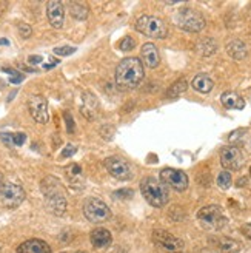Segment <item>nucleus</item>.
I'll return each instance as SVG.
<instances>
[{"mask_svg":"<svg viewBox=\"0 0 251 253\" xmlns=\"http://www.w3.org/2000/svg\"><path fill=\"white\" fill-rule=\"evenodd\" d=\"M145 78L143 63L137 57L123 59L116 68V86L120 91L134 90Z\"/></svg>","mask_w":251,"mask_h":253,"instance_id":"1","label":"nucleus"},{"mask_svg":"<svg viewBox=\"0 0 251 253\" xmlns=\"http://www.w3.org/2000/svg\"><path fill=\"white\" fill-rule=\"evenodd\" d=\"M42 192L45 196V202L48 210L53 214H57V216H62L67 211V198H65V192L62 185L59 184V181L53 176H48L42 181Z\"/></svg>","mask_w":251,"mask_h":253,"instance_id":"2","label":"nucleus"},{"mask_svg":"<svg viewBox=\"0 0 251 253\" xmlns=\"http://www.w3.org/2000/svg\"><path fill=\"white\" fill-rule=\"evenodd\" d=\"M141 192L148 204L157 209L167 206L170 201L168 187L156 178H145L141 182Z\"/></svg>","mask_w":251,"mask_h":253,"instance_id":"3","label":"nucleus"},{"mask_svg":"<svg viewBox=\"0 0 251 253\" xmlns=\"http://www.w3.org/2000/svg\"><path fill=\"white\" fill-rule=\"evenodd\" d=\"M174 23L183 31L199 33L205 28V17L193 8H182L174 14Z\"/></svg>","mask_w":251,"mask_h":253,"instance_id":"4","label":"nucleus"},{"mask_svg":"<svg viewBox=\"0 0 251 253\" xmlns=\"http://www.w3.org/2000/svg\"><path fill=\"white\" fill-rule=\"evenodd\" d=\"M136 30L151 39H165L168 36L167 23L154 16H142L136 22Z\"/></svg>","mask_w":251,"mask_h":253,"instance_id":"5","label":"nucleus"},{"mask_svg":"<svg viewBox=\"0 0 251 253\" xmlns=\"http://www.w3.org/2000/svg\"><path fill=\"white\" fill-rule=\"evenodd\" d=\"M197 219L200 221L202 227H205L207 230H211V232L220 230L222 227L227 224V218H225L222 207L216 204L200 209L197 211Z\"/></svg>","mask_w":251,"mask_h":253,"instance_id":"6","label":"nucleus"},{"mask_svg":"<svg viewBox=\"0 0 251 253\" xmlns=\"http://www.w3.org/2000/svg\"><path fill=\"white\" fill-rule=\"evenodd\" d=\"M25 199V190L17 185L5 181V176L0 173V201L6 209L19 207Z\"/></svg>","mask_w":251,"mask_h":253,"instance_id":"7","label":"nucleus"},{"mask_svg":"<svg viewBox=\"0 0 251 253\" xmlns=\"http://www.w3.org/2000/svg\"><path fill=\"white\" fill-rule=\"evenodd\" d=\"M83 214L88 221L94 224L105 222L111 218L109 207L99 198H88L83 202Z\"/></svg>","mask_w":251,"mask_h":253,"instance_id":"8","label":"nucleus"},{"mask_svg":"<svg viewBox=\"0 0 251 253\" xmlns=\"http://www.w3.org/2000/svg\"><path fill=\"white\" fill-rule=\"evenodd\" d=\"M104 167L111 176H114L119 181H130L133 178V169L130 166V162H127L123 158L119 156L107 158L104 161Z\"/></svg>","mask_w":251,"mask_h":253,"instance_id":"9","label":"nucleus"},{"mask_svg":"<svg viewBox=\"0 0 251 253\" xmlns=\"http://www.w3.org/2000/svg\"><path fill=\"white\" fill-rule=\"evenodd\" d=\"M160 181L176 192H183L188 187V176L178 169H164L160 171Z\"/></svg>","mask_w":251,"mask_h":253,"instance_id":"10","label":"nucleus"},{"mask_svg":"<svg viewBox=\"0 0 251 253\" xmlns=\"http://www.w3.org/2000/svg\"><path fill=\"white\" fill-rule=\"evenodd\" d=\"M220 164L227 170H239L244 166V155L239 147L228 145L220 151Z\"/></svg>","mask_w":251,"mask_h":253,"instance_id":"11","label":"nucleus"},{"mask_svg":"<svg viewBox=\"0 0 251 253\" xmlns=\"http://www.w3.org/2000/svg\"><path fill=\"white\" fill-rule=\"evenodd\" d=\"M153 241L162 247L167 252H171V253H176V252H180L183 249V241L180 238L174 236L165 230H154L153 232Z\"/></svg>","mask_w":251,"mask_h":253,"instance_id":"12","label":"nucleus"},{"mask_svg":"<svg viewBox=\"0 0 251 253\" xmlns=\"http://www.w3.org/2000/svg\"><path fill=\"white\" fill-rule=\"evenodd\" d=\"M28 110H30L31 116L34 118L36 122L46 124L49 121L48 104H46V99L43 96H40V94H33L28 99Z\"/></svg>","mask_w":251,"mask_h":253,"instance_id":"13","label":"nucleus"},{"mask_svg":"<svg viewBox=\"0 0 251 253\" xmlns=\"http://www.w3.org/2000/svg\"><path fill=\"white\" fill-rule=\"evenodd\" d=\"M46 16L48 22L51 23L53 28H62L65 19V8L64 3L59 2V0H51V2L46 3Z\"/></svg>","mask_w":251,"mask_h":253,"instance_id":"14","label":"nucleus"},{"mask_svg":"<svg viewBox=\"0 0 251 253\" xmlns=\"http://www.w3.org/2000/svg\"><path fill=\"white\" fill-rule=\"evenodd\" d=\"M99 111H100V105H99V100L94 94L91 93H83L82 94V107H80V113L86 118L93 121L94 118L99 116Z\"/></svg>","mask_w":251,"mask_h":253,"instance_id":"15","label":"nucleus"},{"mask_svg":"<svg viewBox=\"0 0 251 253\" xmlns=\"http://www.w3.org/2000/svg\"><path fill=\"white\" fill-rule=\"evenodd\" d=\"M141 57L145 65L148 68H156L160 62V54H159V49L156 48L154 43H145L141 49Z\"/></svg>","mask_w":251,"mask_h":253,"instance_id":"16","label":"nucleus"},{"mask_svg":"<svg viewBox=\"0 0 251 253\" xmlns=\"http://www.w3.org/2000/svg\"><path fill=\"white\" fill-rule=\"evenodd\" d=\"M17 253H51V247L42 239H28L19 246Z\"/></svg>","mask_w":251,"mask_h":253,"instance_id":"17","label":"nucleus"},{"mask_svg":"<svg viewBox=\"0 0 251 253\" xmlns=\"http://www.w3.org/2000/svg\"><path fill=\"white\" fill-rule=\"evenodd\" d=\"M90 238H91V244L96 249H107L112 243L111 233L107 229H102V227H99V229H94L91 232V236Z\"/></svg>","mask_w":251,"mask_h":253,"instance_id":"18","label":"nucleus"},{"mask_svg":"<svg viewBox=\"0 0 251 253\" xmlns=\"http://www.w3.org/2000/svg\"><path fill=\"white\" fill-rule=\"evenodd\" d=\"M220 102L225 108H231V110H242L245 107L244 97L234 91H225L220 96Z\"/></svg>","mask_w":251,"mask_h":253,"instance_id":"19","label":"nucleus"},{"mask_svg":"<svg viewBox=\"0 0 251 253\" xmlns=\"http://www.w3.org/2000/svg\"><path fill=\"white\" fill-rule=\"evenodd\" d=\"M211 241H215L216 247L219 250H222L223 253H237V252H241V249H242L239 241H236V239H231V238H227V236L213 238Z\"/></svg>","mask_w":251,"mask_h":253,"instance_id":"20","label":"nucleus"},{"mask_svg":"<svg viewBox=\"0 0 251 253\" xmlns=\"http://www.w3.org/2000/svg\"><path fill=\"white\" fill-rule=\"evenodd\" d=\"M196 51L200 54V56H213L216 51H217V42L215 39H211V37H205V39H200L197 43H196Z\"/></svg>","mask_w":251,"mask_h":253,"instance_id":"21","label":"nucleus"},{"mask_svg":"<svg viewBox=\"0 0 251 253\" xmlns=\"http://www.w3.org/2000/svg\"><path fill=\"white\" fill-rule=\"evenodd\" d=\"M215 86V82L207 74H197L196 78L193 79V88L199 93H210Z\"/></svg>","mask_w":251,"mask_h":253,"instance_id":"22","label":"nucleus"},{"mask_svg":"<svg viewBox=\"0 0 251 253\" xmlns=\"http://www.w3.org/2000/svg\"><path fill=\"white\" fill-rule=\"evenodd\" d=\"M227 51L228 54L236 59V60H242L247 57L248 51H247V45L242 42V41H231L228 45H227Z\"/></svg>","mask_w":251,"mask_h":253,"instance_id":"23","label":"nucleus"},{"mask_svg":"<svg viewBox=\"0 0 251 253\" xmlns=\"http://www.w3.org/2000/svg\"><path fill=\"white\" fill-rule=\"evenodd\" d=\"M0 141L6 144L8 147H20L27 141V134L25 133H0Z\"/></svg>","mask_w":251,"mask_h":253,"instance_id":"24","label":"nucleus"},{"mask_svg":"<svg viewBox=\"0 0 251 253\" xmlns=\"http://www.w3.org/2000/svg\"><path fill=\"white\" fill-rule=\"evenodd\" d=\"M70 12L76 20H85L88 17V6L82 2H70Z\"/></svg>","mask_w":251,"mask_h":253,"instance_id":"25","label":"nucleus"},{"mask_svg":"<svg viewBox=\"0 0 251 253\" xmlns=\"http://www.w3.org/2000/svg\"><path fill=\"white\" fill-rule=\"evenodd\" d=\"M188 88V82L185 79H179V81H176L170 88H168V91H167V97L173 99V97H178L180 96L185 90Z\"/></svg>","mask_w":251,"mask_h":253,"instance_id":"26","label":"nucleus"},{"mask_svg":"<svg viewBox=\"0 0 251 253\" xmlns=\"http://www.w3.org/2000/svg\"><path fill=\"white\" fill-rule=\"evenodd\" d=\"M67 174L68 178L71 179V182H79L80 178H82V169L77 164H71V166L67 169Z\"/></svg>","mask_w":251,"mask_h":253,"instance_id":"27","label":"nucleus"},{"mask_svg":"<svg viewBox=\"0 0 251 253\" xmlns=\"http://www.w3.org/2000/svg\"><path fill=\"white\" fill-rule=\"evenodd\" d=\"M231 184H233V179H231L230 171H220V174L217 176V185L222 190H227L231 187Z\"/></svg>","mask_w":251,"mask_h":253,"instance_id":"28","label":"nucleus"},{"mask_svg":"<svg viewBox=\"0 0 251 253\" xmlns=\"http://www.w3.org/2000/svg\"><path fill=\"white\" fill-rule=\"evenodd\" d=\"M134 46H136V41L133 39L131 36L123 37V39L119 42V49H120V51H125V53H127V51H131V49H133Z\"/></svg>","mask_w":251,"mask_h":253,"instance_id":"29","label":"nucleus"},{"mask_svg":"<svg viewBox=\"0 0 251 253\" xmlns=\"http://www.w3.org/2000/svg\"><path fill=\"white\" fill-rule=\"evenodd\" d=\"M72 53H76V48L74 46H57V48H54V54H57V56H70Z\"/></svg>","mask_w":251,"mask_h":253,"instance_id":"30","label":"nucleus"},{"mask_svg":"<svg viewBox=\"0 0 251 253\" xmlns=\"http://www.w3.org/2000/svg\"><path fill=\"white\" fill-rule=\"evenodd\" d=\"M116 199H131L133 198V190L130 188H120L117 192H114Z\"/></svg>","mask_w":251,"mask_h":253,"instance_id":"31","label":"nucleus"},{"mask_svg":"<svg viewBox=\"0 0 251 253\" xmlns=\"http://www.w3.org/2000/svg\"><path fill=\"white\" fill-rule=\"evenodd\" d=\"M64 118H65V122H67V130H68V133H74V130H76V124H74V119L71 116V113L65 111L64 113Z\"/></svg>","mask_w":251,"mask_h":253,"instance_id":"32","label":"nucleus"},{"mask_svg":"<svg viewBox=\"0 0 251 253\" xmlns=\"http://www.w3.org/2000/svg\"><path fill=\"white\" fill-rule=\"evenodd\" d=\"M19 31H20L23 39H28V37L31 36V33H33L31 27H30V25H27V23H19Z\"/></svg>","mask_w":251,"mask_h":253,"instance_id":"33","label":"nucleus"},{"mask_svg":"<svg viewBox=\"0 0 251 253\" xmlns=\"http://www.w3.org/2000/svg\"><path fill=\"white\" fill-rule=\"evenodd\" d=\"M76 151H77L76 145L68 144V145L64 148V151H62V158H70V156H72L74 153H76Z\"/></svg>","mask_w":251,"mask_h":253,"instance_id":"34","label":"nucleus"},{"mask_svg":"<svg viewBox=\"0 0 251 253\" xmlns=\"http://www.w3.org/2000/svg\"><path fill=\"white\" fill-rule=\"evenodd\" d=\"M244 134H245V130H236V131H233V134H230V142H236L237 139L242 137Z\"/></svg>","mask_w":251,"mask_h":253,"instance_id":"35","label":"nucleus"},{"mask_svg":"<svg viewBox=\"0 0 251 253\" xmlns=\"http://www.w3.org/2000/svg\"><path fill=\"white\" fill-rule=\"evenodd\" d=\"M42 56H30L28 57V63H31V65H37V63H42Z\"/></svg>","mask_w":251,"mask_h":253,"instance_id":"36","label":"nucleus"},{"mask_svg":"<svg viewBox=\"0 0 251 253\" xmlns=\"http://www.w3.org/2000/svg\"><path fill=\"white\" fill-rule=\"evenodd\" d=\"M242 233H244L248 239H251V222H248V224H245V225L242 227Z\"/></svg>","mask_w":251,"mask_h":253,"instance_id":"37","label":"nucleus"},{"mask_svg":"<svg viewBox=\"0 0 251 253\" xmlns=\"http://www.w3.org/2000/svg\"><path fill=\"white\" fill-rule=\"evenodd\" d=\"M23 81V76L20 74V76H17V78H11L9 79V84H20Z\"/></svg>","mask_w":251,"mask_h":253,"instance_id":"38","label":"nucleus"},{"mask_svg":"<svg viewBox=\"0 0 251 253\" xmlns=\"http://www.w3.org/2000/svg\"><path fill=\"white\" fill-rule=\"evenodd\" d=\"M0 45H9L8 39H0Z\"/></svg>","mask_w":251,"mask_h":253,"instance_id":"39","label":"nucleus"},{"mask_svg":"<svg viewBox=\"0 0 251 253\" xmlns=\"http://www.w3.org/2000/svg\"><path fill=\"white\" fill-rule=\"evenodd\" d=\"M112 253H128L127 250H123V249H117V250H114Z\"/></svg>","mask_w":251,"mask_h":253,"instance_id":"40","label":"nucleus"},{"mask_svg":"<svg viewBox=\"0 0 251 253\" xmlns=\"http://www.w3.org/2000/svg\"><path fill=\"white\" fill-rule=\"evenodd\" d=\"M77 253H86V252H77Z\"/></svg>","mask_w":251,"mask_h":253,"instance_id":"41","label":"nucleus"},{"mask_svg":"<svg viewBox=\"0 0 251 253\" xmlns=\"http://www.w3.org/2000/svg\"><path fill=\"white\" fill-rule=\"evenodd\" d=\"M250 174H251V169H250Z\"/></svg>","mask_w":251,"mask_h":253,"instance_id":"42","label":"nucleus"},{"mask_svg":"<svg viewBox=\"0 0 251 253\" xmlns=\"http://www.w3.org/2000/svg\"><path fill=\"white\" fill-rule=\"evenodd\" d=\"M176 253H180V252H176Z\"/></svg>","mask_w":251,"mask_h":253,"instance_id":"43","label":"nucleus"}]
</instances>
